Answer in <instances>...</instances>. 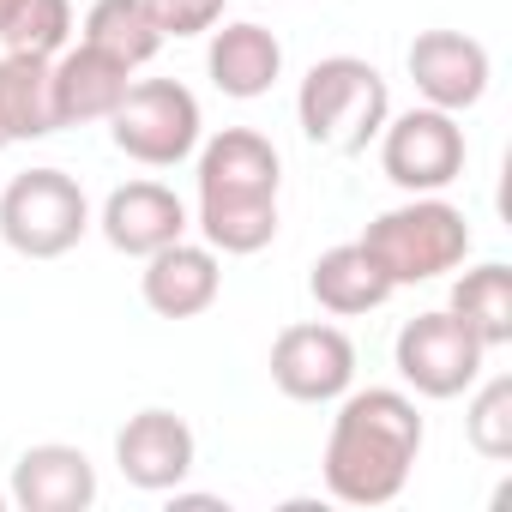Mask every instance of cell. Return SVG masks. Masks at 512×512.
Returning <instances> with one entry per match:
<instances>
[{"instance_id": "obj_1", "label": "cell", "mask_w": 512, "mask_h": 512, "mask_svg": "<svg viewBox=\"0 0 512 512\" xmlns=\"http://www.w3.org/2000/svg\"><path fill=\"white\" fill-rule=\"evenodd\" d=\"M422 452V416L416 398L392 392V386H368V392H344L332 434H326V494L344 506H386L404 494L410 470Z\"/></svg>"}, {"instance_id": "obj_2", "label": "cell", "mask_w": 512, "mask_h": 512, "mask_svg": "<svg viewBox=\"0 0 512 512\" xmlns=\"http://www.w3.org/2000/svg\"><path fill=\"white\" fill-rule=\"evenodd\" d=\"M362 247L392 278V290L434 284L470 260V217L446 205L440 193H410V205H392L362 229Z\"/></svg>"}, {"instance_id": "obj_3", "label": "cell", "mask_w": 512, "mask_h": 512, "mask_svg": "<svg viewBox=\"0 0 512 512\" xmlns=\"http://www.w3.org/2000/svg\"><path fill=\"white\" fill-rule=\"evenodd\" d=\"M392 115V97H386V79L380 67H368L362 55H326L308 67L302 91H296V121L314 145L338 151V157H356L380 139Z\"/></svg>"}, {"instance_id": "obj_4", "label": "cell", "mask_w": 512, "mask_h": 512, "mask_svg": "<svg viewBox=\"0 0 512 512\" xmlns=\"http://www.w3.org/2000/svg\"><path fill=\"white\" fill-rule=\"evenodd\" d=\"M91 229V199L67 169H25L0 193V241L25 260H61Z\"/></svg>"}, {"instance_id": "obj_5", "label": "cell", "mask_w": 512, "mask_h": 512, "mask_svg": "<svg viewBox=\"0 0 512 512\" xmlns=\"http://www.w3.org/2000/svg\"><path fill=\"white\" fill-rule=\"evenodd\" d=\"M199 97L181 79H139L109 115L115 145L145 169H175L199 151Z\"/></svg>"}, {"instance_id": "obj_6", "label": "cell", "mask_w": 512, "mask_h": 512, "mask_svg": "<svg viewBox=\"0 0 512 512\" xmlns=\"http://www.w3.org/2000/svg\"><path fill=\"white\" fill-rule=\"evenodd\" d=\"M482 338L452 314V308H434V314H416L404 320L398 344H392V362L404 374V386H416L422 398H458L482 380Z\"/></svg>"}, {"instance_id": "obj_7", "label": "cell", "mask_w": 512, "mask_h": 512, "mask_svg": "<svg viewBox=\"0 0 512 512\" xmlns=\"http://www.w3.org/2000/svg\"><path fill=\"white\" fill-rule=\"evenodd\" d=\"M380 169L392 187L404 193H440L464 175V127L446 109H410V115H386L380 127Z\"/></svg>"}, {"instance_id": "obj_8", "label": "cell", "mask_w": 512, "mask_h": 512, "mask_svg": "<svg viewBox=\"0 0 512 512\" xmlns=\"http://www.w3.org/2000/svg\"><path fill=\"white\" fill-rule=\"evenodd\" d=\"M272 386L296 404H332L356 386V344L326 320L284 326L272 344Z\"/></svg>"}, {"instance_id": "obj_9", "label": "cell", "mask_w": 512, "mask_h": 512, "mask_svg": "<svg viewBox=\"0 0 512 512\" xmlns=\"http://www.w3.org/2000/svg\"><path fill=\"white\" fill-rule=\"evenodd\" d=\"M488 73H494L488 49L464 31H422L410 43V79L428 109H446V115L476 109L488 97Z\"/></svg>"}, {"instance_id": "obj_10", "label": "cell", "mask_w": 512, "mask_h": 512, "mask_svg": "<svg viewBox=\"0 0 512 512\" xmlns=\"http://www.w3.org/2000/svg\"><path fill=\"white\" fill-rule=\"evenodd\" d=\"M115 464L133 488L145 494H163V488H181L187 470H193V428L175 416V410H139L127 416V428L115 434Z\"/></svg>"}, {"instance_id": "obj_11", "label": "cell", "mask_w": 512, "mask_h": 512, "mask_svg": "<svg viewBox=\"0 0 512 512\" xmlns=\"http://www.w3.org/2000/svg\"><path fill=\"white\" fill-rule=\"evenodd\" d=\"M278 145L253 127H223L199 151V199H278Z\"/></svg>"}, {"instance_id": "obj_12", "label": "cell", "mask_w": 512, "mask_h": 512, "mask_svg": "<svg viewBox=\"0 0 512 512\" xmlns=\"http://www.w3.org/2000/svg\"><path fill=\"white\" fill-rule=\"evenodd\" d=\"M103 241L127 260H151L157 247L187 235V205L163 187V181H127L103 199Z\"/></svg>"}, {"instance_id": "obj_13", "label": "cell", "mask_w": 512, "mask_h": 512, "mask_svg": "<svg viewBox=\"0 0 512 512\" xmlns=\"http://www.w3.org/2000/svg\"><path fill=\"white\" fill-rule=\"evenodd\" d=\"M139 290H145V308L151 314H163V320H199L217 302V290H223V266H217L211 247H193L181 235V241L157 247L151 260H145Z\"/></svg>"}, {"instance_id": "obj_14", "label": "cell", "mask_w": 512, "mask_h": 512, "mask_svg": "<svg viewBox=\"0 0 512 512\" xmlns=\"http://www.w3.org/2000/svg\"><path fill=\"white\" fill-rule=\"evenodd\" d=\"M133 85V67H121L115 55L79 43V49H61L49 61V91H55V121L61 127H79V121H109L115 103L127 97Z\"/></svg>"}, {"instance_id": "obj_15", "label": "cell", "mask_w": 512, "mask_h": 512, "mask_svg": "<svg viewBox=\"0 0 512 512\" xmlns=\"http://www.w3.org/2000/svg\"><path fill=\"white\" fill-rule=\"evenodd\" d=\"M7 500L19 512H85L97 500V470L79 446H31L19 464H13V488Z\"/></svg>"}, {"instance_id": "obj_16", "label": "cell", "mask_w": 512, "mask_h": 512, "mask_svg": "<svg viewBox=\"0 0 512 512\" xmlns=\"http://www.w3.org/2000/svg\"><path fill=\"white\" fill-rule=\"evenodd\" d=\"M205 67H211V85L223 91V97H266L272 85H278V73H284V43L266 31V25H253V19H241V25H223L217 37H211V55H205Z\"/></svg>"}, {"instance_id": "obj_17", "label": "cell", "mask_w": 512, "mask_h": 512, "mask_svg": "<svg viewBox=\"0 0 512 512\" xmlns=\"http://www.w3.org/2000/svg\"><path fill=\"white\" fill-rule=\"evenodd\" d=\"M308 290L326 314L338 320H356V314H374L392 302V278L368 260V247L362 241H344V247H326L314 272H308Z\"/></svg>"}, {"instance_id": "obj_18", "label": "cell", "mask_w": 512, "mask_h": 512, "mask_svg": "<svg viewBox=\"0 0 512 512\" xmlns=\"http://www.w3.org/2000/svg\"><path fill=\"white\" fill-rule=\"evenodd\" d=\"M0 127H7V145L61 133L43 55H0Z\"/></svg>"}, {"instance_id": "obj_19", "label": "cell", "mask_w": 512, "mask_h": 512, "mask_svg": "<svg viewBox=\"0 0 512 512\" xmlns=\"http://www.w3.org/2000/svg\"><path fill=\"white\" fill-rule=\"evenodd\" d=\"M85 43L139 73L163 49V31H157V19H151L145 0H97V7L85 13Z\"/></svg>"}, {"instance_id": "obj_20", "label": "cell", "mask_w": 512, "mask_h": 512, "mask_svg": "<svg viewBox=\"0 0 512 512\" xmlns=\"http://www.w3.org/2000/svg\"><path fill=\"white\" fill-rule=\"evenodd\" d=\"M452 314L482 338V350L512 344V272H506L500 260L464 272V278L452 284Z\"/></svg>"}, {"instance_id": "obj_21", "label": "cell", "mask_w": 512, "mask_h": 512, "mask_svg": "<svg viewBox=\"0 0 512 512\" xmlns=\"http://www.w3.org/2000/svg\"><path fill=\"white\" fill-rule=\"evenodd\" d=\"M199 229L211 253H260L278 235V199H199Z\"/></svg>"}, {"instance_id": "obj_22", "label": "cell", "mask_w": 512, "mask_h": 512, "mask_svg": "<svg viewBox=\"0 0 512 512\" xmlns=\"http://www.w3.org/2000/svg\"><path fill=\"white\" fill-rule=\"evenodd\" d=\"M73 37V0H13V13L0 19L7 55H43L55 61Z\"/></svg>"}, {"instance_id": "obj_23", "label": "cell", "mask_w": 512, "mask_h": 512, "mask_svg": "<svg viewBox=\"0 0 512 512\" xmlns=\"http://www.w3.org/2000/svg\"><path fill=\"white\" fill-rule=\"evenodd\" d=\"M464 434L482 458H512V380L494 374L476 398H470V416H464Z\"/></svg>"}, {"instance_id": "obj_24", "label": "cell", "mask_w": 512, "mask_h": 512, "mask_svg": "<svg viewBox=\"0 0 512 512\" xmlns=\"http://www.w3.org/2000/svg\"><path fill=\"white\" fill-rule=\"evenodd\" d=\"M145 7H151L157 31H163V43H169V37H205V31L223 19L229 0H145Z\"/></svg>"}, {"instance_id": "obj_25", "label": "cell", "mask_w": 512, "mask_h": 512, "mask_svg": "<svg viewBox=\"0 0 512 512\" xmlns=\"http://www.w3.org/2000/svg\"><path fill=\"white\" fill-rule=\"evenodd\" d=\"M7 13H13V0H0V19H7Z\"/></svg>"}, {"instance_id": "obj_26", "label": "cell", "mask_w": 512, "mask_h": 512, "mask_svg": "<svg viewBox=\"0 0 512 512\" xmlns=\"http://www.w3.org/2000/svg\"><path fill=\"white\" fill-rule=\"evenodd\" d=\"M0 512H7V488H0Z\"/></svg>"}, {"instance_id": "obj_27", "label": "cell", "mask_w": 512, "mask_h": 512, "mask_svg": "<svg viewBox=\"0 0 512 512\" xmlns=\"http://www.w3.org/2000/svg\"><path fill=\"white\" fill-rule=\"evenodd\" d=\"M0 151H7V127H0Z\"/></svg>"}]
</instances>
